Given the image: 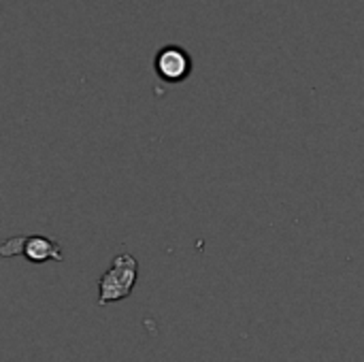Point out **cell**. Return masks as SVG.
<instances>
[{
    "instance_id": "1",
    "label": "cell",
    "mask_w": 364,
    "mask_h": 362,
    "mask_svg": "<svg viewBox=\"0 0 364 362\" xmlns=\"http://www.w3.org/2000/svg\"><path fill=\"white\" fill-rule=\"evenodd\" d=\"M139 280V262L132 254H117L98 280V307L128 299Z\"/></svg>"
},
{
    "instance_id": "2",
    "label": "cell",
    "mask_w": 364,
    "mask_h": 362,
    "mask_svg": "<svg viewBox=\"0 0 364 362\" xmlns=\"http://www.w3.org/2000/svg\"><path fill=\"white\" fill-rule=\"evenodd\" d=\"M156 73L160 75V79L168 83H179L190 77L192 60L186 49L177 45H166L156 55Z\"/></svg>"
},
{
    "instance_id": "3",
    "label": "cell",
    "mask_w": 364,
    "mask_h": 362,
    "mask_svg": "<svg viewBox=\"0 0 364 362\" xmlns=\"http://www.w3.org/2000/svg\"><path fill=\"white\" fill-rule=\"evenodd\" d=\"M28 262L34 265H43L49 260L62 262L64 260V252L62 245L55 239H49L45 235H30L26 237V245H23V254H21Z\"/></svg>"
},
{
    "instance_id": "4",
    "label": "cell",
    "mask_w": 364,
    "mask_h": 362,
    "mask_svg": "<svg viewBox=\"0 0 364 362\" xmlns=\"http://www.w3.org/2000/svg\"><path fill=\"white\" fill-rule=\"evenodd\" d=\"M23 245H26V237H13V239H6L0 247L2 256H17V254H23Z\"/></svg>"
}]
</instances>
